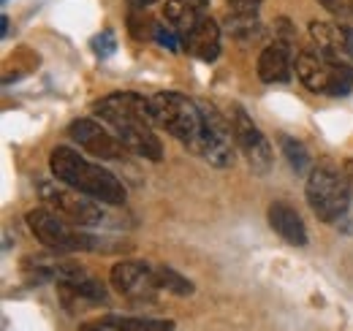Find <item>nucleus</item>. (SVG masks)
<instances>
[{
  "instance_id": "nucleus-1",
  "label": "nucleus",
  "mask_w": 353,
  "mask_h": 331,
  "mask_svg": "<svg viewBox=\"0 0 353 331\" xmlns=\"http://www.w3.org/2000/svg\"><path fill=\"white\" fill-rule=\"evenodd\" d=\"M95 114L101 123H106L123 139L128 152L155 163L163 158V144L155 133L150 98L139 92H112L95 103Z\"/></svg>"
},
{
  "instance_id": "nucleus-2",
  "label": "nucleus",
  "mask_w": 353,
  "mask_h": 331,
  "mask_svg": "<svg viewBox=\"0 0 353 331\" xmlns=\"http://www.w3.org/2000/svg\"><path fill=\"white\" fill-rule=\"evenodd\" d=\"M49 168L57 182L85 193L95 201H103L109 207L125 204V185L112 171L88 161L71 147H54L49 155Z\"/></svg>"
},
{
  "instance_id": "nucleus-3",
  "label": "nucleus",
  "mask_w": 353,
  "mask_h": 331,
  "mask_svg": "<svg viewBox=\"0 0 353 331\" xmlns=\"http://www.w3.org/2000/svg\"><path fill=\"white\" fill-rule=\"evenodd\" d=\"M155 125L174 136L182 147L201 155L204 152V114L201 103L182 92H158L150 98Z\"/></svg>"
},
{
  "instance_id": "nucleus-4",
  "label": "nucleus",
  "mask_w": 353,
  "mask_h": 331,
  "mask_svg": "<svg viewBox=\"0 0 353 331\" xmlns=\"http://www.w3.org/2000/svg\"><path fill=\"white\" fill-rule=\"evenodd\" d=\"M351 188L345 171H340L332 161H321L312 166L307 177V204L323 223H340L348 217L351 209Z\"/></svg>"
},
{
  "instance_id": "nucleus-5",
  "label": "nucleus",
  "mask_w": 353,
  "mask_h": 331,
  "mask_svg": "<svg viewBox=\"0 0 353 331\" xmlns=\"http://www.w3.org/2000/svg\"><path fill=\"white\" fill-rule=\"evenodd\" d=\"M28 225L36 234V239L49 250H60V252L101 250V242L95 237L79 231L77 223H71L68 217H63L60 212H54V209L49 207L30 209L28 212Z\"/></svg>"
},
{
  "instance_id": "nucleus-6",
  "label": "nucleus",
  "mask_w": 353,
  "mask_h": 331,
  "mask_svg": "<svg viewBox=\"0 0 353 331\" xmlns=\"http://www.w3.org/2000/svg\"><path fill=\"white\" fill-rule=\"evenodd\" d=\"M41 199L49 209L60 212L63 217H68L77 225H103L109 220L106 209L109 204L95 201L85 193L74 190V188H52V185H41Z\"/></svg>"
},
{
  "instance_id": "nucleus-7",
  "label": "nucleus",
  "mask_w": 353,
  "mask_h": 331,
  "mask_svg": "<svg viewBox=\"0 0 353 331\" xmlns=\"http://www.w3.org/2000/svg\"><path fill=\"white\" fill-rule=\"evenodd\" d=\"M201 103V114H204V152L201 158L210 161L218 168H228L236 161V136H234V125L223 117L212 103Z\"/></svg>"
},
{
  "instance_id": "nucleus-8",
  "label": "nucleus",
  "mask_w": 353,
  "mask_h": 331,
  "mask_svg": "<svg viewBox=\"0 0 353 331\" xmlns=\"http://www.w3.org/2000/svg\"><path fill=\"white\" fill-rule=\"evenodd\" d=\"M231 125H234V136H236V147L245 155L248 166L253 168V174L264 177L272 171V144L266 141V136L259 130V125L253 123V117L242 109L234 106L231 109Z\"/></svg>"
},
{
  "instance_id": "nucleus-9",
  "label": "nucleus",
  "mask_w": 353,
  "mask_h": 331,
  "mask_svg": "<svg viewBox=\"0 0 353 331\" xmlns=\"http://www.w3.org/2000/svg\"><path fill=\"white\" fill-rule=\"evenodd\" d=\"M112 288L131 301H152L158 296L161 283L155 266L144 261H120L112 266Z\"/></svg>"
},
{
  "instance_id": "nucleus-10",
  "label": "nucleus",
  "mask_w": 353,
  "mask_h": 331,
  "mask_svg": "<svg viewBox=\"0 0 353 331\" xmlns=\"http://www.w3.org/2000/svg\"><path fill=\"white\" fill-rule=\"evenodd\" d=\"M68 133L82 150H88L90 155H95L101 161H120L128 152V147L123 144V139L114 130L103 128L95 120H77V123H71Z\"/></svg>"
},
{
  "instance_id": "nucleus-11",
  "label": "nucleus",
  "mask_w": 353,
  "mask_h": 331,
  "mask_svg": "<svg viewBox=\"0 0 353 331\" xmlns=\"http://www.w3.org/2000/svg\"><path fill=\"white\" fill-rule=\"evenodd\" d=\"M182 43L193 57H199L204 63H212L221 54V25L212 17H201L196 22V28L182 36Z\"/></svg>"
},
{
  "instance_id": "nucleus-12",
  "label": "nucleus",
  "mask_w": 353,
  "mask_h": 331,
  "mask_svg": "<svg viewBox=\"0 0 353 331\" xmlns=\"http://www.w3.org/2000/svg\"><path fill=\"white\" fill-rule=\"evenodd\" d=\"M269 225L274 228V234L283 242H288L294 248H305L307 245V225H305V220L299 217V212L291 204H285V201L269 204Z\"/></svg>"
},
{
  "instance_id": "nucleus-13",
  "label": "nucleus",
  "mask_w": 353,
  "mask_h": 331,
  "mask_svg": "<svg viewBox=\"0 0 353 331\" xmlns=\"http://www.w3.org/2000/svg\"><path fill=\"white\" fill-rule=\"evenodd\" d=\"M291 41L277 39L274 43H269L261 57H259V77L261 82H288L291 79Z\"/></svg>"
},
{
  "instance_id": "nucleus-14",
  "label": "nucleus",
  "mask_w": 353,
  "mask_h": 331,
  "mask_svg": "<svg viewBox=\"0 0 353 331\" xmlns=\"http://www.w3.org/2000/svg\"><path fill=\"white\" fill-rule=\"evenodd\" d=\"M332 60H326L323 54L312 52V49H302L296 54V77L312 92H326L329 87V77H332Z\"/></svg>"
},
{
  "instance_id": "nucleus-15",
  "label": "nucleus",
  "mask_w": 353,
  "mask_h": 331,
  "mask_svg": "<svg viewBox=\"0 0 353 331\" xmlns=\"http://www.w3.org/2000/svg\"><path fill=\"white\" fill-rule=\"evenodd\" d=\"M172 321H152V318H125V315H109L101 321H92L79 326V331H172Z\"/></svg>"
},
{
  "instance_id": "nucleus-16",
  "label": "nucleus",
  "mask_w": 353,
  "mask_h": 331,
  "mask_svg": "<svg viewBox=\"0 0 353 331\" xmlns=\"http://www.w3.org/2000/svg\"><path fill=\"white\" fill-rule=\"evenodd\" d=\"M166 19L174 25L176 30L185 36L196 28V22L201 17H207V0H166L163 8Z\"/></svg>"
},
{
  "instance_id": "nucleus-17",
  "label": "nucleus",
  "mask_w": 353,
  "mask_h": 331,
  "mask_svg": "<svg viewBox=\"0 0 353 331\" xmlns=\"http://www.w3.org/2000/svg\"><path fill=\"white\" fill-rule=\"evenodd\" d=\"M310 36H312L318 54H323L332 63H340V46H345L343 30H337V28H332L326 22H312L310 25Z\"/></svg>"
},
{
  "instance_id": "nucleus-18",
  "label": "nucleus",
  "mask_w": 353,
  "mask_h": 331,
  "mask_svg": "<svg viewBox=\"0 0 353 331\" xmlns=\"http://www.w3.org/2000/svg\"><path fill=\"white\" fill-rule=\"evenodd\" d=\"M280 147H283V152H285V161L291 163V168L296 171V174H305L310 166V155H307V147L302 144V141H296V139H291V136H280Z\"/></svg>"
},
{
  "instance_id": "nucleus-19",
  "label": "nucleus",
  "mask_w": 353,
  "mask_h": 331,
  "mask_svg": "<svg viewBox=\"0 0 353 331\" xmlns=\"http://www.w3.org/2000/svg\"><path fill=\"white\" fill-rule=\"evenodd\" d=\"M351 90H353V66L340 60V63L332 66V77H329L326 95H348Z\"/></svg>"
},
{
  "instance_id": "nucleus-20",
  "label": "nucleus",
  "mask_w": 353,
  "mask_h": 331,
  "mask_svg": "<svg viewBox=\"0 0 353 331\" xmlns=\"http://www.w3.org/2000/svg\"><path fill=\"white\" fill-rule=\"evenodd\" d=\"M155 272H158V283H161L163 290H172L176 296H190V293H193L190 280H185L182 274H176L174 269H169V266H155Z\"/></svg>"
},
{
  "instance_id": "nucleus-21",
  "label": "nucleus",
  "mask_w": 353,
  "mask_h": 331,
  "mask_svg": "<svg viewBox=\"0 0 353 331\" xmlns=\"http://www.w3.org/2000/svg\"><path fill=\"white\" fill-rule=\"evenodd\" d=\"M259 30H261V25H259L256 14H234V19L228 22V33H231L234 39H239V41L253 39Z\"/></svg>"
},
{
  "instance_id": "nucleus-22",
  "label": "nucleus",
  "mask_w": 353,
  "mask_h": 331,
  "mask_svg": "<svg viewBox=\"0 0 353 331\" xmlns=\"http://www.w3.org/2000/svg\"><path fill=\"white\" fill-rule=\"evenodd\" d=\"M128 28H131V33L136 36V39H147V36H155L152 19H150V17H144V14H139V11H133V14H131V22H128Z\"/></svg>"
},
{
  "instance_id": "nucleus-23",
  "label": "nucleus",
  "mask_w": 353,
  "mask_h": 331,
  "mask_svg": "<svg viewBox=\"0 0 353 331\" xmlns=\"http://www.w3.org/2000/svg\"><path fill=\"white\" fill-rule=\"evenodd\" d=\"M92 43H95L92 49H95L101 57H106V54H112V52H114V33H112V30H103V33H101Z\"/></svg>"
},
{
  "instance_id": "nucleus-24",
  "label": "nucleus",
  "mask_w": 353,
  "mask_h": 331,
  "mask_svg": "<svg viewBox=\"0 0 353 331\" xmlns=\"http://www.w3.org/2000/svg\"><path fill=\"white\" fill-rule=\"evenodd\" d=\"M261 6V0H228L231 14H256Z\"/></svg>"
},
{
  "instance_id": "nucleus-25",
  "label": "nucleus",
  "mask_w": 353,
  "mask_h": 331,
  "mask_svg": "<svg viewBox=\"0 0 353 331\" xmlns=\"http://www.w3.org/2000/svg\"><path fill=\"white\" fill-rule=\"evenodd\" d=\"M155 41L161 43V46H166V49H176V36L166 28V25H155Z\"/></svg>"
},
{
  "instance_id": "nucleus-26",
  "label": "nucleus",
  "mask_w": 353,
  "mask_h": 331,
  "mask_svg": "<svg viewBox=\"0 0 353 331\" xmlns=\"http://www.w3.org/2000/svg\"><path fill=\"white\" fill-rule=\"evenodd\" d=\"M340 30H343V39H345V49L353 54V14L343 22V28H340Z\"/></svg>"
},
{
  "instance_id": "nucleus-27",
  "label": "nucleus",
  "mask_w": 353,
  "mask_h": 331,
  "mask_svg": "<svg viewBox=\"0 0 353 331\" xmlns=\"http://www.w3.org/2000/svg\"><path fill=\"white\" fill-rule=\"evenodd\" d=\"M326 11H332V14H340L343 11V0H318Z\"/></svg>"
},
{
  "instance_id": "nucleus-28",
  "label": "nucleus",
  "mask_w": 353,
  "mask_h": 331,
  "mask_svg": "<svg viewBox=\"0 0 353 331\" xmlns=\"http://www.w3.org/2000/svg\"><path fill=\"white\" fill-rule=\"evenodd\" d=\"M343 171H345V179H348V188H351V196H353V161H345Z\"/></svg>"
},
{
  "instance_id": "nucleus-29",
  "label": "nucleus",
  "mask_w": 353,
  "mask_h": 331,
  "mask_svg": "<svg viewBox=\"0 0 353 331\" xmlns=\"http://www.w3.org/2000/svg\"><path fill=\"white\" fill-rule=\"evenodd\" d=\"M133 8H147V6H152V3H158V0H128Z\"/></svg>"
},
{
  "instance_id": "nucleus-30",
  "label": "nucleus",
  "mask_w": 353,
  "mask_h": 331,
  "mask_svg": "<svg viewBox=\"0 0 353 331\" xmlns=\"http://www.w3.org/2000/svg\"><path fill=\"white\" fill-rule=\"evenodd\" d=\"M0 30H3V36L8 33V17H3V19H0Z\"/></svg>"
},
{
  "instance_id": "nucleus-31",
  "label": "nucleus",
  "mask_w": 353,
  "mask_h": 331,
  "mask_svg": "<svg viewBox=\"0 0 353 331\" xmlns=\"http://www.w3.org/2000/svg\"><path fill=\"white\" fill-rule=\"evenodd\" d=\"M351 14H353V6H351Z\"/></svg>"
}]
</instances>
